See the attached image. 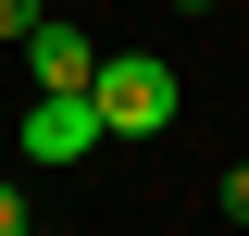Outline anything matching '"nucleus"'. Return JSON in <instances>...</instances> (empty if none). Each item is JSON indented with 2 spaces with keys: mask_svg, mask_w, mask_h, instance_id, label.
I'll use <instances>...</instances> for the list:
<instances>
[{
  "mask_svg": "<svg viewBox=\"0 0 249 236\" xmlns=\"http://www.w3.org/2000/svg\"><path fill=\"white\" fill-rule=\"evenodd\" d=\"M37 13H50V0H0V37H25V25H37Z\"/></svg>",
  "mask_w": 249,
  "mask_h": 236,
  "instance_id": "obj_5",
  "label": "nucleus"
},
{
  "mask_svg": "<svg viewBox=\"0 0 249 236\" xmlns=\"http://www.w3.org/2000/svg\"><path fill=\"white\" fill-rule=\"evenodd\" d=\"M175 13H224V0H175Z\"/></svg>",
  "mask_w": 249,
  "mask_h": 236,
  "instance_id": "obj_7",
  "label": "nucleus"
},
{
  "mask_svg": "<svg viewBox=\"0 0 249 236\" xmlns=\"http://www.w3.org/2000/svg\"><path fill=\"white\" fill-rule=\"evenodd\" d=\"M13 224H25V186H0V236H13Z\"/></svg>",
  "mask_w": 249,
  "mask_h": 236,
  "instance_id": "obj_6",
  "label": "nucleus"
},
{
  "mask_svg": "<svg viewBox=\"0 0 249 236\" xmlns=\"http://www.w3.org/2000/svg\"><path fill=\"white\" fill-rule=\"evenodd\" d=\"M100 149V100L88 87H37V112H25V162H88Z\"/></svg>",
  "mask_w": 249,
  "mask_h": 236,
  "instance_id": "obj_2",
  "label": "nucleus"
},
{
  "mask_svg": "<svg viewBox=\"0 0 249 236\" xmlns=\"http://www.w3.org/2000/svg\"><path fill=\"white\" fill-rule=\"evenodd\" d=\"M88 100H100V137H162V124H175V100H187V75H175L162 50H100Z\"/></svg>",
  "mask_w": 249,
  "mask_h": 236,
  "instance_id": "obj_1",
  "label": "nucleus"
},
{
  "mask_svg": "<svg viewBox=\"0 0 249 236\" xmlns=\"http://www.w3.org/2000/svg\"><path fill=\"white\" fill-rule=\"evenodd\" d=\"M25 75H37V87H88V75H100V37L62 25V13H37V25H25Z\"/></svg>",
  "mask_w": 249,
  "mask_h": 236,
  "instance_id": "obj_3",
  "label": "nucleus"
},
{
  "mask_svg": "<svg viewBox=\"0 0 249 236\" xmlns=\"http://www.w3.org/2000/svg\"><path fill=\"white\" fill-rule=\"evenodd\" d=\"M212 199H224V224H249V162H237V174L212 186Z\"/></svg>",
  "mask_w": 249,
  "mask_h": 236,
  "instance_id": "obj_4",
  "label": "nucleus"
}]
</instances>
